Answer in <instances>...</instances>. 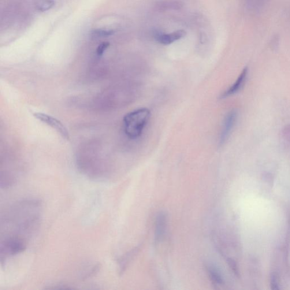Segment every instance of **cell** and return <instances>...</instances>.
<instances>
[{"label":"cell","mask_w":290,"mask_h":290,"mask_svg":"<svg viewBox=\"0 0 290 290\" xmlns=\"http://www.w3.org/2000/svg\"><path fill=\"white\" fill-rule=\"evenodd\" d=\"M150 117V111L142 108L125 115L123 119L124 132L131 139H136L142 135L144 129Z\"/></svg>","instance_id":"1"},{"label":"cell","mask_w":290,"mask_h":290,"mask_svg":"<svg viewBox=\"0 0 290 290\" xmlns=\"http://www.w3.org/2000/svg\"><path fill=\"white\" fill-rule=\"evenodd\" d=\"M27 248V240L24 238L9 236L5 238L1 243L0 254L1 262L9 256H13L21 254Z\"/></svg>","instance_id":"2"},{"label":"cell","mask_w":290,"mask_h":290,"mask_svg":"<svg viewBox=\"0 0 290 290\" xmlns=\"http://www.w3.org/2000/svg\"><path fill=\"white\" fill-rule=\"evenodd\" d=\"M33 116L39 121L43 122V123L51 126V128L56 130L63 138L68 140H69L70 136L68 130H67L64 124L57 118L40 113H33Z\"/></svg>","instance_id":"3"},{"label":"cell","mask_w":290,"mask_h":290,"mask_svg":"<svg viewBox=\"0 0 290 290\" xmlns=\"http://www.w3.org/2000/svg\"><path fill=\"white\" fill-rule=\"evenodd\" d=\"M237 118V113L235 111H232L227 115L225 120L224 126H223L221 135L220 137V144H224L231 133Z\"/></svg>","instance_id":"4"},{"label":"cell","mask_w":290,"mask_h":290,"mask_svg":"<svg viewBox=\"0 0 290 290\" xmlns=\"http://www.w3.org/2000/svg\"><path fill=\"white\" fill-rule=\"evenodd\" d=\"M167 224V214L163 212L159 213L156 219L155 223V241H161L163 236H164L166 230Z\"/></svg>","instance_id":"5"},{"label":"cell","mask_w":290,"mask_h":290,"mask_svg":"<svg viewBox=\"0 0 290 290\" xmlns=\"http://www.w3.org/2000/svg\"><path fill=\"white\" fill-rule=\"evenodd\" d=\"M247 73L248 68H245L243 69L242 72L240 74L239 77H238L236 81L233 84L232 86L230 87L228 90L222 95V98H225L228 97V96L235 94L239 91L244 85L245 80L247 79Z\"/></svg>","instance_id":"6"},{"label":"cell","mask_w":290,"mask_h":290,"mask_svg":"<svg viewBox=\"0 0 290 290\" xmlns=\"http://www.w3.org/2000/svg\"><path fill=\"white\" fill-rule=\"evenodd\" d=\"M187 33L183 29H180L167 34H160L157 35V40L159 43L164 44V45H169L175 41L183 38Z\"/></svg>","instance_id":"7"},{"label":"cell","mask_w":290,"mask_h":290,"mask_svg":"<svg viewBox=\"0 0 290 290\" xmlns=\"http://www.w3.org/2000/svg\"><path fill=\"white\" fill-rule=\"evenodd\" d=\"M182 6H183V3L179 1L169 0V1L159 2L157 5V7L161 10H174L180 9Z\"/></svg>","instance_id":"8"},{"label":"cell","mask_w":290,"mask_h":290,"mask_svg":"<svg viewBox=\"0 0 290 290\" xmlns=\"http://www.w3.org/2000/svg\"><path fill=\"white\" fill-rule=\"evenodd\" d=\"M208 273H209L211 280L214 283L222 284L223 282H224V280H223L220 273L219 272V271L217 269L214 268V267H209V269H208Z\"/></svg>","instance_id":"9"},{"label":"cell","mask_w":290,"mask_h":290,"mask_svg":"<svg viewBox=\"0 0 290 290\" xmlns=\"http://www.w3.org/2000/svg\"><path fill=\"white\" fill-rule=\"evenodd\" d=\"M55 4L54 0H39L36 3V8L40 12L50 9Z\"/></svg>","instance_id":"10"},{"label":"cell","mask_w":290,"mask_h":290,"mask_svg":"<svg viewBox=\"0 0 290 290\" xmlns=\"http://www.w3.org/2000/svg\"><path fill=\"white\" fill-rule=\"evenodd\" d=\"M115 31L114 30H107V29H97L91 32V35L95 38H103L113 35Z\"/></svg>","instance_id":"11"},{"label":"cell","mask_w":290,"mask_h":290,"mask_svg":"<svg viewBox=\"0 0 290 290\" xmlns=\"http://www.w3.org/2000/svg\"><path fill=\"white\" fill-rule=\"evenodd\" d=\"M110 44L109 42H104L100 44L96 50V54L99 57H101L107 50V48L110 47Z\"/></svg>","instance_id":"12"},{"label":"cell","mask_w":290,"mask_h":290,"mask_svg":"<svg viewBox=\"0 0 290 290\" xmlns=\"http://www.w3.org/2000/svg\"><path fill=\"white\" fill-rule=\"evenodd\" d=\"M270 284L271 289L274 290L279 289L278 278L276 274H271L270 277Z\"/></svg>","instance_id":"13"},{"label":"cell","mask_w":290,"mask_h":290,"mask_svg":"<svg viewBox=\"0 0 290 290\" xmlns=\"http://www.w3.org/2000/svg\"><path fill=\"white\" fill-rule=\"evenodd\" d=\"M283 135L285 139L290 143V124L286 125L283 130Z\"/></svg>","instance_id":"14"},{"label":"cell","mask_w":290,"mask_h":290,"mask_svg":"<svg viewBox=\"0 0 290 290\" xmlns=\"http://www.w3.org/2000/svg\"><path fill=\"white\" fill-rule=\"evenodd\" d=\"M228 262L230 264V267H232L233 272L235 273L237 276H239V271H238L237 267L235 262L233 261L232 260H229Z\"/></svg>","instance_id":"15"}]
</instances>
